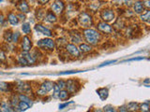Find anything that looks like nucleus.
<instances>
[{"label": "nucleus", "mask_w": 150, "mask_h": 112, "mask_svg": "<svg viewBox=\"0 0 150 112\" xmlns=\"http://www.w3.org/2000/svg\"><path fill=\"white\" fill-rule=\"evenodd\" d=\"M83 35L86 41L91 45H97L100 40V35L94 29H86L83 31Z\"/></svg>", "instance_id": "obj_1"}, {"label": "nucleus", "mask_w": 150, "mask_h": 112, "mask_svg": "<svg viewBox=\"0 0 150 112\" xmlns=\"http://www.w3.org/2000/svg\"><path fill=\"white\" fill-rule=\"evenodd\" d=\"M78 21H79V24H81V26L86 27V28L90 27V26L92 25V24H93L92 17L86 12H82L78 17Z\"/></svg>", "instance_id": "obj_2"}, {"label": "nucleus", "mask_w": 150, "mask_h": 112, "mask_svg": "<svg viewBox=\"0 0 150 112\" xmlns=\"http://www.w3.org/2000/svg\"><path fill=\"white\" fill-rule=\"evenodd\" d=\"M38 46L41 49H44V50L53 51L55 47V44L54 40L51 38H44L38 42Z\"/></svg>", "instance_id": "obj_3"}, {"label": "nucleus", "mask_w": 150, "mask_h": 112, "mask_svg": "<svg viewBox=\"0 0 150 112\" xmlns=\"http://www.w3.org/2000/svg\"><path fill=\"white\" fill-rule=\"evenodd\" d=\"M53 87H54V83L52 81H49V80H47V81L43 82L39 89L37 91V95H47L48 93L52 91Z\"/></svg>", "instance_id": "obj_4"}, {"label": "nucleus", "mask_w": 150, "mask_h": 112, "mask_svg": "<svg viewBox=\"0 0 150 112\" xmlns=\"http://www.w3.org/2000/svg\"><path fill=\"white\" fill-rule=\"evenodd\" d=\"M100 17L101 19L104 21V22H112L114 19V13L112 10H103L100 12Z\"/></svg>", "instance_id": "obj_5"}, {"label": "nucleus", "mask_w": 150, "mask_h": 112, "mask_svg": "<svg viewBox=\"0 0 150 112\" xmlns=\"http://www.w3.org/2000/svg\"><path fill=\"white\" fill-rule=\"evenodd\" d=\"M66 88L69 93H75L79 89V84L76 80L74 79H69L66 82Z\"/></svg>", "instance_id": "obj_6"}, {"label": "nucleus", "mask_w": 150, "mask_h": 112, "mask_svg": "<svg viewBox=\"0 0 150 112\" xmlns=\"http://www.w3.org/2000/svg\"><path fill=\"white\" fill-rule=\"evenodd\" d=\"M64 7H65L64 3L62 1H55V2H53V4L51 5L53 13H55V14H60V13H62Z\"/></svg>", "instance_id": "obj_7"}, {"label": "nucleus", "mask_w": 150, "mask_h": 112, "mask_svg": "<svg viewBox=\"0 0 150 112\" xmlns=\"http://www.w3.org/2000/svg\"><path fill=\"white\" fill-rule=\"evenodd\" d=\"M66 50L73 57H79L80 56V51L79 49L75 46L74 44H67L66 45Z\"/></svg>", "instance_id": "obj_8"}, {"label": "nucleus", "mask_w": 150, "mask_h": 112, "mask_svg": "<svg viewBox=\"0 0 150 112\" xmlns=\"http://www.w3.org/2000/svg\"><path fill=\"white\" fill-rule=\"evenodd\" d=\"M97 28H98L100 31H101L102 33H105V34H111L113 32V28L111 25H109L108 24L104 22H100L97 25Z\"/></svg>", "instance_id": "obj_9"}, {"label": "nucleus", "mask_w": 150, "mask_h": 112, "mask_svg": "<svg viewBox=\"0 0 150 112\" xmlns=\"http://www.w3.org/2000/svg\"><path fill=\"white\" fill-rule=\"evenodd\" d=\"M35 30L38 31V32H39V33H41L44 35H47V37H51V35H53L52 31L50 29L46 28L45 26H43L41 24H36V25H35Z\"/></svg>", "instance_id": "obj_10"}, {"label": "nucleus", "mask_w": 150, "mask_h": 112, "mask_svg": "<svg viewBox=\"0 0 150 112\" xmlns=\"http://www.w3.org/2000/svg\"><path fill=\"white\" fill-rule=\"evenodd\" d=\"M22 48H23V51L28 52L32 48V42L28 37H24L23 38V43H22Z\"/></svg>", "instance_id": "obj_11"}, {"label": "nucleus", "mask_w": 150, "mask_h": 112, "mask_svg": "<svg viewBox=\"0 0 150 112\" xmlns=\"http://www.w3.org/2000/svg\"><path fill=\"white\" fill-rule=\"evenodd\" d=\"M17 88L18 90L21 92V93H27L30 91V86L28 83L26 82H22V81H19L18 84H17Z\"/></svg>", "instance_id": "obj_12"}, {"label": "nucleus", "mask_w": 150, "mask_h": 112, "mask_svg": "<svg viewBox=\"0 0 150 112\" xmlns=\"http://www.w3.org/2000/svg\"><path fill=\"white\" fill-rule=\"evenodd\" d=\"M22 56H23L26 60V62L28 63V65H32L35 63V61H36V58H35L31 53H29V51L28 52L24 51L23 53H22Z\"/></svg>", "instance_id": "obj_13"}, {"label": "nucleus", "mask_w": 150, "mask_h": 112, "mask_svg": "<svg viewBox=\"0 0 150 112\" xmlns=\"http://www.w3.org/2000/svg\"><path fill=\"white\" fill-rule=\"evenodd\" d=\"M0 112H15L11 109L10 104H8L7 102H1L0 103Z\"/></svg>", "instance_id": "obj_14"}, {"label": "nucleus", "mask_w": 150, "mask_h": 112, "mask_svg": "<svg viewBox=\"0 0 150 112\" xmlns=\"http://www.w3.org/2000/svg\"><path fill=\"white\" fill-rule=\"evenodd\" d=\"M128 111H130V112H136L139 110V104L138 103H135V102H130L129 104L126 106Z\"/></svg>", "instance_id": "obj_15"}, {"label": "nucleus", "mask_w": 150, "mask_h": 112, "mask_svg": "<svg viewBox=\"0 0 150 112\" xmlns=\"http://www.w3.org/2000/svg\"><path fill=\"white\" fill-rule=\"evenodd\" d=\"M97 93H98V95H99V96L101 100H105L108 97V95H109L108 89H106V88H100L97 91Z\"/></svg>", "instance_id": "obj_16"}, {"label": "nucleus", "mask_w": 150, "mask_h": 112, "mask_svg": "<svg viewBox=\"0 0 150 112\" xmlns=\"http://www.w3.org/2000/svg\"><path fill=\"white\" fill-rule=\"evenodd\" d=\"M18 8H19V10L23 13L29 12V6L26 1H21L18 5Z\"/></svg>", "instance_id": "obj_17"}, {"label": "nucleus", "mask_w": 150, "mask_h": 112, "mask_svg": "<svg viewBox=\"0 0 150 112\" xmlns=\"http://www.w3.org/2000/svg\"><path fill=\"white\" fill-rule=\"evenodd\" d=\"M8 20L11 25H16V24H18V22H19L18 16L15 15L14 13H10V14L8 15Z\"/></svg>", "instance_id": "obj_18"}, {"label": "nucleus", "mask_w": 150, "mask_h": 112, "mask_svg": "<svg viewBox=\"0 0 150 112\" xmlns=\"http://www.w3.org/2000/svg\"><path fill=\"white\" fill-rule=\"evenodd\" d=\"M133 8H134V11L136 13H138V14H140V13H142L144 11V4H143V2H141V1L134 2Z\"/></svg>", "instance_id": "obj_19"}, {"label": "nucleus", "mask_w": 150, "mask_h": 112, "mask_svg": "<svg viewBox=\"0 0 150 112\" xmlns=\"http://www.w3.org/2000/svg\"><path fill=\"white\" fill-rule=\"evenodd\" d=\"M46 21L49 22H56V16L53 11H48L46 14Z\"/></svg>", "instance_id": "obj_20"}, {"label": "nucleus", "mask_w": 150, "mask_h": 112, "mask_svg": "<svg viewBox=\"0 0 150 112\" xmlns=\"http://www.w3.org/2000/svg\"><path fill=\"white\" fill-rule=\"evenodd\" d=\"M69 97V95L68 91H66V90H61L60 93H59V95H58L59 99L64 101V100H67Z\"/></svg>", "instance_id": "obj_21"}, {"label": "nucleus", "mask_w": 150, "mask_h": 112, "mask_svg": "<svg viewBox=\"0 0 150 112\" xmlns=\"http://www.w3.org/2000/svg\"><path fill=\"white\" fill-rule=\"evenodd\" d=\"M18 98H19V101L25 102V103H27V104H28L29 106H31V105H32V100L30 99V98H29L28 96H26V95H20L18 96Z\"/></svg>", "instance_id": "obj_22"}, {"label": "nucleus", "mask_w": 150, "mask_h": 112, "mask_svg": "<svg viewBox=\"0 0 150 112\" xmlns=\"http://www.w3.org/2000/svg\"><path fill=\"white\" fill-rule=\"evenodd\" d=\"M79 51H81L82 52H89L92 51V47L87 44H81L80 48H79Z\"/></svg>", "instance_id": "obj_23"}, {"label": "nucleus", "mask_w": 150, "mask_h": 112, "mask_svg": "<svg viewBox=\"0 0 150 112\" xmlns=\"http://www.w3.org/2000/svg\"><path fill=\"white\" fill-rule=\"evenodd\" d=\"M29 105L27 103H25V102H22V101H19V104L17 106V107L19 109V111H25L27 109H29Z\"/></svg>", "instance_id": "obj_24"}, {"label": "nucleus", "mask_w": 150, "mask_h": 112, "mask_svg": "<svg viewBox=\"0 0 150 112\" xmlns=\"http://www.w3.org/2000/svg\"><path fill=\"white\" fill-rule=\"evenodd\" d=\"M22 30H23V32L25 34H29L31 32V27H30V24L29 22H25L22 25Z\"/></svg>", "instance_id": "obj_25"}, {"label": "nucleus", "mask_w": 150, "mask_h": 112, "mask_svg": "<svg viewBox=\"0 0 150 112\" xmlns=\"http://www.w3.org/2000/svg\"><path fill=\"white\" fill-rule=\"evenodd\" d=\"M11 38H12V33H11V31L10 29L4 32V39H5L6 41L11 42Z\"/></svg>", "instance_id": "obj_26"}, {"label": "nucleus", "mask_w": 150, "mask_h": 112, "mask_svg": "<svg viewBox=\"0 0 150 112\" xmlns=\"http://www.w3.org/2000/svg\"><path fill=\"white\" fill-rule=\"evenodd\" d=\"M0 90L3 92H8L11 90L10 83L7 82H0Z\"/></svg>", "instance_id": "obj_27"}, {"label": "nucleus", "mask_w": 150, "mask_h": 112, "mask_svg": "<svg viewBox=\"0 0 150 112\" xmlns=\"http://www.w3.org/2000/svg\"><path fill=\"white\" fill-rule=\"evenodd\" d=\"M149 19H150V11L147 10L144 13H143V14L141 15V20H142L143 22H149Z\"/></svg>", "instance_id": "obj_28"}, {"label": "nucleus", "mask_w": 150, "mask_h": 112, "mask_svg": "<svg viewBox=\"0 0 150 112\" xmlns=\"http://www.w3.org/2000/svg\"><path fill=\"white\" fill-rule=\"evenodd\" d=\"M148 109H149V105H148V102H145L143 103L142 105L139 106V109L142 111V112H148Z\"/></svg>", "instance_id": "obj_29"}, {"label": "nucleus", "mask_w": 150, "mask_h": 112, "mask_svg": "<svg viewBox=\"0 0 150 112\" xmlns=\"http://www.w3.org/2000/svg\"><path fill=\"white\" fill-rule=\"evenodd\" d=\"M103 111L104 112H117L116 109H114V107L111 105H107L103 107Z\"/></svg>", "instance_id": "obj_30"}, {"label": "nucleus", "mask_w": 150, "mask_h": 112, "mask_svg": "<svg viewBox=\"0 0 150 112\" xmlns=\"http://www.w3.org/2000/svg\"><path fill=\"white\" fill-rule=\"evenodd\" d=\"M53 89H54V97L55 98H58V95L61 90L59 89V87L57 86L56 84H54V87H53Z\"/></svg>", "instance_id": "obj_31"}, {"label": "nucleus", "mask_w": 150, "mask_h": 112, "mask_svg": "<svg viewBox=\"0 0 150 112\" xmlns=\"http://www.w3.org/2000/svg\"><path fill=\"white\" fill-rule=\"evenodd\" d=\"M19 38H20V34H19L18 32L13 33V34H12V38H11V41H12V42H14V43L18 42Z\"/></svg>", "instance_id": "obj_32"}, {"label": "nucleus", "mask_w": 150, "mask_h": 112, "mask_svg": "<svg viewBox=\"0 0 150 112\" xmlns=\"http://www.w3.org/2000/svg\"><path fill=\"white\" fill-rule=\"evenodd\" d=\"M71 41L72 42H75V43H80L81 42L80 35H79L78 34H76L75 35H72V37H71Z\"/></svg>", "instance_id": "obj_33"}, {"label": "nucleus", "mask_w": 150, "mask_h": 112, "mask_svg": "<svg viewBox=\"0 0 150 112\" xmlns=\"http://www.w3.org/2000/svg\"><path fill=\"white\" fill-rule=\"evenodd\" d=\"M18 62H19V64H21L22 65H28V63L26 62V60L23 56H19L18 57Z\"/></svg>", "instance_id": "obj_34"}, {"label": "nucleus", "mask_w": 150, "mask_h": 112, "mask_svg": "<svg viewBox=\"0 0 150 112\" xmlns=\"http://www.w3.org/2000/svg\"><path fill=\"white\" fill-rule=\"evenodd\" d=\"M56 85L59 87L60 90H63L64 88H66V82L64 81V80H58L57 83H56Z\"/></svg>", "instance_id": "obj_35"}, {"label": "nucleus", "mask_w": 150, "mask_h": 112, "mask_svg": "<svg viewBox=\"0 0 150 112\" xmlns=\"http://www.w3.org/2000/svg\"><path fill=\"white\" fill-rule=\"evenodd\" d=\"M11 104L12 105V106H17L19 104V100L17 99V97H14L13 96L11 98Z\"/></svg>", "instance_id": "obj_36"}, {"label": "nucleus", "mask_w": 150, "mask_h": 112, "mask_svg": "<svg viewBox=\"0 0 150 112\" xmlns=\"http://www.w3.org/2000/svg\"><path fill=\"white\" fill-rule=\"evenodd\" d=\"M6 60V55L5 53H4V51H0V61H5Z\"/></svg>", "instance_id": "obj_37"}, {"label": "nucleus", "mask_w": 150, "mask_h": 112, "mask_svg": "<svg viewBox=\"0 0 150 112\" xmlns=\"http://www.w3.org/2000/svg\"><path fill=\"white\" fill-rule=\"evenodd\" d=\"M70 103H71V102H67V103H64V104H62V105H59V109H63L64 107L68 106Z\"/></svg>", "instance_id": "obj_38"}, {"label": "nucleus", "mask_w": 150, "mask_h": 112, "mask_svg": "<svg viewBox=\"0 0 150 112\" xmlns=\"http://www.w3.org/2000/svg\"><path fill=\"white\" fill-rule=\"evenodd\" d=\"M119 112H129V111H128L126 106H122L119 107Z\"/></svg>", "instance_id": "obj_39"}, {"label": "nucleus", "mask_w": 150, "mask_h": 112, "mask_svg": "<svg viewBox=\"0 0 150 112\" xmlns=\"http://www.w3.org/2000/svg\"><path fill=\"white\" fill-rule=\"evenodd\" d=\"M4 21H5V19H4V16H3V14H0V26L3 25V24H4Z\"/></svg>", "instance_id": "obj_40"}, {"label": "nucleus", "mask_w": 150, "mask_h": 112, "mask_svg": "<svg viewBox=\"0 0 150 112\" xmlns=\"http://www.w3.org/2000/svg\"><path fill=\"white\" fill-rule=\"evenodd\" d=\"M76 72H79V71H67V72H62L61 74L66 75V74H73V73H76Z\"/></svg>", "instance_id": "obj_41"}, {"label": "nucleus", "mask_w": 150, "mask_h": 112, "mask_svg": "<svg viewBox=\"0 0 150 112\" xmlns=\"http://www.w3.org/2000/svg\"><path fill=\"white\" fill-rule=\"evenodd\" d=\"M144 58L143 57H140V58H132V59H130L129 61H139V60H143Z\"/></svg>", "instance_id": "obj_42"}, {"label": "nucleus", "mask_w": 150, "mask_h": 112, "mask_svg": "<svg viewBox=\"0 0 150 112\" xmlns=\"http://www.w3.org/2000/svg\"><path fill=\"white\" fill-rule=\"evenodd\" d=\"M116 61H109V62H106V63H103L102 65H100V66H103V65H109L110 63H114Z\"/></svg>", "instance_id": "obj_43"}, {"label": "nucleus", "mask_w": 150, "mask_h": 112, "mask_svg": "<svg viewBox=\"0 0 150 112\" xmlns=\"http://www.w3.org/2000/svg\"><path fill=\"white\" fill-rule=\"evenodd\" d=\"M48 2H49L48 0H46V1H39V3H41V5H46V4H47Z\"/></svg>", "instance_id": "obj_44"}, {"label": "nucleus", "mask_w": 150, "mask_h": 112, "mask_svg": "<svg viewBox=\"0 0 150 112\" xmlns=\"http://www.w3.org/2000/svg\"><path fill=\"white\" fill-rule=\"evenodd\" d=\"M143 4H144V5L146 6L147 8H149V1H144Z\"/></svg>", "instance_id": "obj_45"}, {"label": "nucleus", "mask_w": 150, "mask_h": 112, "mask_svg": "<svg viewBox=\"0 0 150 112\" xmlns=\"http://www.w3.org/2000/svg\"><path fill=\"white\" fill-rule=\"evenodd\" d=\"M148 82H149V79H146L144 80V83L146 84V86H148Z\"/></svg>", "instance_id": "obj_46"}, {"label": "nucleus", "mask_w": 150, "mask_h": 112, "mask_svg": "<svg viewBox=\"0 0 150 112\" xmlns=\"http://www.w3.org/2000/svg\"><path fill=\"white\" fill-rule=\"evenodd\" d=\"M93 112H102V110L101 109H95Z\"/></svg>", "instance_id": "obj_47"}, {"label": "nucleus", "mask_w": 150, "mask_h": 112, "mask_svg": "<svg viewBox=\"0 0 150 112\" xmlns=\"http://www.w3.org/2000/svg\"><path fill=\"white\" fill-rule=\"evenodd\" d=\"M19 17H20V18H23V20H25V15H22V14H20V15L18 16V18H19Z\"/></svg>", "instance_id": "obj_48"}]
</instances>
